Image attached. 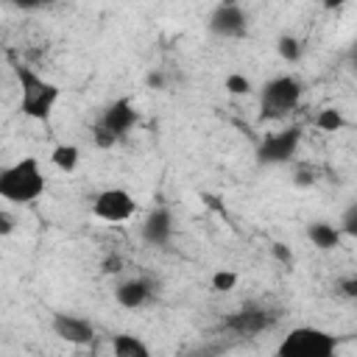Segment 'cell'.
I'll return each instance as SVG.
<instances>
[{"label": "cell", "instance_id": "8992f818", "mask_svg": "<svg viewBox=\"0 0 357 357\" xmlns=\"http://www.w3.org/2000/svg\"><path fill=\"white\" fill-rule=\"evenodd\" d=\"M298 145H301V126H287L282 131L268 134L259 142L257 159H259V165H284L296 156Z\"/></svg>", "mask_w": 357, "mask_h": 357}, {"label": "cell", "instance_id": "2e32d148", "mask_svg": "<svg viewBox=\"0 0 357 357\" xmlns=\"http://www.w3.org/2000/svg\"><path fill=\"white\" fill-rule=\"evenodd\" d=\"M315 128L335 134V131L346 128V117H343V112H337V109H321V112L315 114Z\"/></svg>", "mask_w": 357, "mask_h": 357}, {"label": "cell", "instance_id": "7402d4cb", "mask_svg": "<svg viewBox=\"0 0 357 357\" xmlns=\"http://www.w3.org/2000/svg\"><path fill=\"white\" fill-rule=\"evenodd\" d=\"M92 139H95V145L103 148V151H106V148H114V145L120 142L114 134H109V131H106L103 126H98V123H95V128H92Z\"/></svg>", "mask_w": 357, "mask_h": 357}, {"label": "cell", "instance_id": "f546056e", "mask_svg": "<svg viewBox=\"0 0 357 357\" xmlns=\"http://www.w3.org/2000/svg\"><path fill=\"white\" fill-rule=\"evenodd\" d=\"M56 0H39V6H53Z\"/></svg>", "mask_w": 357, "mask_h": 357}, {"label": "cell", "instance_id": "e0dca14e", "mask_svg": "<svg viewBox=\"0 0 357 357\" xmlns=\"http://www.w3.org/2000/svg\"><path fill=\"white\" fill-rule=\"evenodd\" d=\"M276 50H279V56H282L284 61H290V64H296V61L301 59V42H298L296 36H290V33H282V36L276 39Z\"/></svg>", "mask_w": 357, "mask_h": 357}, {"label": "cell", "instance_id": "ac0fdd59", "mask_svg": "<svg viewBox=\"0 0 357 357\" xmlns=\"http://www.w3.org/2000/svg\"><path fill=\"white\" fill-rule=\"evenodd\" d=\"M223 89H226L229 95H248L254 86H251V81H248L243 73H229V75L223 78Z\"/></svg>", "mask_w": 357, "mask_h": 357}, {"label": "cell", "instance_id": "4316f807", "mask_svg": "<svg viewBox=\"0 0 357 357\" xmlns=\"http://www.w3.org/2000/svg\"><path fill=\"white\" fill-rule=\"evenodd\" d=\"M296 184H298V187L315 184V170H298V173H296Z\"/></svg>", "mask_w": 357, "mask_h": 357}, {"label": "cell", "instance_id": "5bb4252c", "mask_svg": "<svg viewBox=\"0 0 357 357\" xmlns=\"http://www.w3.org/2000/svg\"><path fill=\"white\" fill-rule=\"evenodd\" d=\"M112 354L114 357H151V349L137 335H114L112 337Z\"/></svg>", "mask_w": 357, "mask_h": 357}, {"label": "cell", "instance_id": "44dd1931", "mask_svg": "<svg viewBox=\"0 0 357 357\" xmlns=\"http://www.w3.org/2000/svg\"><path fill=\"white\" fill-rule=\"evenodd\" d=\"M271 257L282 265V268H293L296 265V257H293V251H290V245L287 243H271Z\"/></svg>", "mask_w": 357, "mask_h": 357}, {"label": "cell", "instance_id": "cb8c5ba5", "mask_svg": "<svg viewBox=\"0 0 357 357\" xmlns=\"http://www.w3.org/2000/svg\"><path fill=\"white\" fill-rule=\"evenodd\" d=\"M337 290L346 296V298H357V276H343L337 282Z\"/></svg>", "mask_w": 357, "mask_h": 357}, {"label": "cell", "instance_id": "484cf974", "mask_svg": "<svg viewBox=\"0 0 357 357\" xmlns=\"http://www.w3.org/2000/svg\"><path fill=\"white\" fill-rule=\"evenodd\" d=\"M145 84H148L151 89H165V86H167V78H165V73H162V70H153V73H148Z\"/></svg>", "mask_w": 357, "mask_h": 357}, {"label": "cell", "instance_id": "9a60e30c", "mask_svg": "<svg viewBox=\"0 0 357 357\" xmlns=\"http://www.w3.org/2000/svg\"><path fill=\"white\" fill-rule=\"evenodd\" d=\"M50 162H53L59 170L73 173V170L78 167V162H81V151H78V145H73V142H61V145H56V148L50 151Z\"/></svg>", "mask_w": 357, "mask_h": 357}, {"label": "cell", "instance_id": "ffe728a7", "mask_svg": "<svg viewBox=\"0 0 357 357\" xmlns=\"http://www.w3.org/2000/svg\"><path fill=\"white\" fill-rule=\"evenodd\" d=\"M337 229H340V234H346V237H357V204H349V206H346V212H343Z\"/></svg>", "mask_w": 357, "mask_h": 357}, {"label": "cell", "instance_id": "ba28073f", "mask_svg": "<svg viewBox=\"0 0 357 357\" xmlns=\"http://www.w3.org/2000/svg\"><path fill=\"white\" fill-rule=\"evenodd\" d=\"M209 31L220 39H243L248 33V14L240 3L234 0H223L212 17H209Z\"/></svg>", "mask_w": 357, "mask_h": 357}, {"label": "cell", "instance_id": "8fae6325", "mask_svg": "<svg viewBox=\"0 0 357 357\" xmlns=\"http://www.w3.org/2000/svg\"><path fill=\"white\" fill-rule=\"evenodd\" d=\"M139 234L148 245H167L173 237V212L167 206H153L145 215Z\"/></svg>", "mask_w": 357, "mask_h": 357}, {"label": "cell", "instance_id": "30bf717a", "mask_svg": "<svg viewBox=\"0 0 357 357\" xmlns=\"http://www.w3.org/2000/svg\"><path fill=\"white\" fill-rule=\"evenodd\" d=\"M50 326H53V335H59L61 340H67L73 346H86L95 337V326L86 318L73 315V312H56Z\"/></svg>", "mask_w": 357, "mask_h": 357}, {"label": "cell", "instance_id": "603a6c76", "mask_svg": "<svg viewBox=\"0 0 357 357\" xmlns=\"http://www.w3.org/2000/svg\"><path fill=\"white\" fill-rule=\"evenodd\" d=\"M123 265H126V262H123V257H120V254H106V257H103V262H100V271H103L106 276H114V273H120V271H123Z\"/></svg>", "mask_w": 357, "mask_h": 357}, {"label": "cell", "instance_id": "7c38bea8", "mask_svg": "<svg viewBox=\"0 0 357 357\" xmlns=\"http://www.w3.org/2000/svg\"><path fill=\"white\" fill-rule=\"evenodd\" d=\"M151 296H153V284L148 279H142V276H131V279H126V282H120L114 287V301L120 307H126V310L145 307L151 301Z\"/></svg>", "mask_w": 357, "mask_h": 357}, {"label": "cell", "instance_id": "f1b7e54d", "mask_svg": "<svg viewBox=\"0 0 357 357\" xmlns=\"http://www.w3.org/2000/svg\"><path fill=\"white\" fill-rule=\"evenodd\" d=\"M324 3V8H340L343 3H349V0H321Z\"/></svg>", "mask_w": 357, "mask_h": 357}, {"label": "cell", "instance_id": "3957f363", "mask_svg": "<svg viewBox=\"0 0 357 357\" xmlns=\"http://www.w3.org/2000/svg\"><path fill=\"white\" fill-rule=\"evenodd\" d=\"M304 86L296 75H273L271 81L262 84L259 92V117L262 120H276L293 112L301 103Z\"/></svg>", "mask_w": 357, "mask_h": 357}, {"label": "cell", "instance_id": "6da1fadb", "mask_svg": "<svg viewBox=\"0 0 357 357\" xmlns=\"http://www.w3.org/2000/svg\"><path fill=\"white\" fill-rule=\"evenodd\" d=\"M45 192V173L36 156H22L0 170V198L11 204H33Z\"/></svg>", "mask_w": 357, "mask_h": 357}, {"label": "cell", "instance_id": "9c48e42d", "mask_svg": "<svg viewBox=\"0 0 357 357\" xmlns=\"http://www.w3.org/2000/svg\"><path fill=\"white\" fill-rule=\"evenodd\" d=\"M137 120H139V112H137L134 100L123 95V98H117V100H112V103L103 106V112L98 117V126H103L109 134H114L117 139H123L137 126Z\"/></svg>", "mask_w": 357, "mask_h": 357}, {"label": "cell", "instance_id": "277c9868", "mask_svg": "<svg viewBox=\"0 0 357 357\" xmlns=\"http://www.w3.org/2000/svg\"><path fill=\"white\" fill-rule=\"evenodd\" d=\"M337 349V337L318 326H296L290 329L276 354L279 357H332Z\"/></svg>", "mask_w": 357, "mask_h": 357}, {"label": "cell", "instance_id": "d4e9b609", "mask_svg": "<svg viewBox=\"0 0 357 357\" xmlns=\"http://www.w3.org/2000/svg\"><path fill=\"white\" fill-rule=\"evenodd\" d=\"M14 229H17L14 215H11V212H6V209H0V237H8Z\"/></svg>", "mask_w": 357, "mask_h": 357}, {"label": "cell", "instance_id": "d6986e66", "mask_svg": "<svg viewBox=\"0 0 357 357\" xmlns=\"http://www.w3.org/2000/svg\"><path fill=\"white\" fill-rule=\"evenodd\" d=\"M237 282H240V276H237L234 271H215V273H212V290H218V293L234 290Z\"/></svg>", "mask_w": 357, "mask_h": 357}, {"label": "cell", "instance_id": "4fadbf2b", "mask_svg": "<svg viewBox=\"0 0 357 357\" xmlns=\"http://www.w3.org/2000/svg\"><path fill=\"white\" fill-rule=\"evenodd\" d=\"M307 237H310V243H312L315 248H321V251L340 248V243H343L340 229L332 226L329 220H312V223L307 226Z\"/></svg>", "mask_w": 357, "mask_h": 357}, {"label": "cell", "instance_id": "7a4b0ae2", "mask_svg": "<svg viewBox=\"0 0 357 357\" xmlns=\"http://www.w3.org/2000/svg\"><path fill=\"white\" fill-rule=\"evenodd\" d=\"M17 81H20V112L31 120H47L53 114V106L59 103V84L42 78L28 64H14Z\"/></svg>", "mask_w": 357, "mask_h": 357}, {"label": "cell", "instance_id": "5b68a950", "mask_svg": "<svg viewBox=\"0 0 357 357\" xmlns=\"http://www.w3.org/2000/svg\"><path fill=\"white\" fill-rule=\"evenodd\" d=\"M276 321H279V312L276 310H268V307L251 301V304H243L240 310L229 312L220 321V326L229 329V332H234V335H259V332L271 329Z\"/></svg>", "mask_w": 357, "mask_h": 357}, {"label": "cell", "instance_id": "83f0119b", "mask_svg": "<svg viewBox=\"0 0 357 357\" xmlns=\"http://www.w3.org/2000/svg\"><path fill=\"white\" fill-rule=\"evenodd\" d=\"M17 8H22V11H33V8H42L39 6V0H11Z\"/></svg>", "mask_w": 357, "mask_h": 357}, {"label": "cell", "instance_id": "52a82bcc", "mask_svg": "<svg viewBox=\"0 0 357 357\" xmlns=\"http://www.w3.org/2000/svg\"><path fill=\"white\" fill-rule=\"evenodd\" d=\"M134 212H137V201L123 187H109V190L98 192L95 201H92V215L106 220V223H123Z\"/></svg>", "mask_w": 357, "mask_h": 357}]
</instances>
